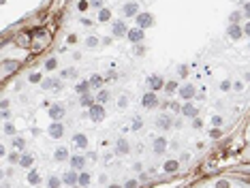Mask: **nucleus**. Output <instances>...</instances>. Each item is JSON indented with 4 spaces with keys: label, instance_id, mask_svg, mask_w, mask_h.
<instances>
[{
    "label": "nucleus",
    "instance_id": "nucleus-1",
    "mask_svg": "<svg viewBox=\"0 0 250 188\" xmlns=\"http://www.w3.org/2000/svg\"><path fill=\"white\" fill-rule=\"evenodd\" d=\"M88 115H90V120H92V122H101L103 118H105V107L101 103H94L92 107H90Z\"/></svg>",
    "mask_w": 250,
    "mask_h": 188
},
{
    "label": "nucleus",
    "instance_id": "nucleus-2",
    "mask_svg": "<svg viewBox=\"0 0 250 188\" xmlns=\"http://www.w3.org/2000/svg\"><path fill=\"white\" fill-rule=\"evenodd\" d=\"M177 94H180V99H184V101L188 103L190 99H195V86H192V83H184V86H180Z\"/></svg>",
    "mask_w": 250,
    "mask_h": 188
},
{
    "label": "nucleus",
    "instance_id": "nucleus-3",
    "mask_svg": "<svg viewBox=\"0 0 250 188\" xmlns=\"http://www.w3.org/2000/svg\"><path fill=\"white\" fill-rule=\"evenodd\" d=\"M47 135H49L52 139H60V137L64 135V126H62V122H52L49 128H47Z\"/></svg>",
    "mask_w": 250,
    "mask_h": 188
},
{
    "label": "nucleus",
    "instance_id": "nucleus-4",
    "mask_svg": "<svg viewBox=\"0 0 250 188\" xmlns=\"http://www.w3.org/2000/svg\"><path fill=\"white\" fill-rule=\"evenodd\" d=\"M137 26L143 28V30L150 28V26H154V17H152L150 13H139V15H137Z\"/></svg>",
    "mask_w": 250,
    "mask_h": 188
},
{
    "label": "nucleus",
    "instance_id": "nucleus-5",
    "mask_svg": "<svg viewBox=\"0 0 250 188\" xmlns=\"http://www.w3.org/2000/svg\"><path fill=\"white\" fill-rule=\"evenodd\" d=\"M156 124H158V128H161V130H169V128L173 126V120H171L169 113H163V115H158Z\"/></svg>",
    "mask_w": 250,
    "mask_h": 188
},
{
    "label": "nucleus",
    "instance_id": "nucleus-6",
    "mask_svg": "<svg viewBox=\"0 0 250 188\" xmlns=\"http://www.w3.org/2000/svg\"><path fill=\"white\" fill-rule=\"evenodd\" d=\"M141 103H143L145 109H154V107L158 105V99H156V94H154V92H148V94H143Z\"/></svg>",
    "mask_w": 250,
    "mask_h": 188
},
{
    "label": "nucleus",
    "instance_id": "nucleus-7",
    "mask_svg": "<svg viewBox=\"0 0 250 188\" xmlns=\"http://www.w3.org/2000/svg\"><path fill=\"white\" fill-rule=\"evenodd\" d=\"M49 118H52L54 122H60L62 118H64V107L62 105H52L49 107Z\"/></svg>",
    "mask_w": 250,
    "mask_h": 188
},
{
    "label": "nucleus",
    "instance_id": "nucleus-8",
    "mask_svg": "<svg viewBox=\"0 0 250 188\" xmlns=\"http://www.w3.org/2000/svg\"><path fill=\"white\" fill-rule=\"evenodd\" d=\"M126 36L130 39V43H141L143 41V28H139V26L137 28H130Z\"/></svg>",
    "mask_w": 250,
    "mask_h": 188
},
{
    "label": "nucleus",
    "instance_id": "nucleus-9",
    "mask_svg": "<svg viewBox=\"0 0 250 188\" xmlns=\"http://www.w3.org/2000/svg\"><path fill=\"white\" fill-rule=\"evenodd\" d=\"M111 32H113V36H124V34H128V28H126L124 21H116L113 28H111Z\"/></svg>",
    "mask_w": 250,
    "mask_h": 188
},
{
    "label": "nucleus",
    "instance_id": "nucleus-10",
    "mask_svg": "<svg viewBox=\"0 0 250 188\" xmlns=\"http://www.w3.org/2000/svg\"><path fill=\"white\" fill-rule=\"evenodd\" d=\"M73 146H75L77 150H86V148H88V137L81 135V133L75 135V137H73Z\"/></svg>",
    "mask_w": 250,
    "mask_h": 188
},
{
    "label": "nucleus",
    "instance_id": "nucleus-11",
    "mask_svg": "<svg viewBox=\"0 0 250 188\" xmlns=\"http://www.w3.org/2000/svg\"><path fill=\"white\" fill-rule=\"evenodd\" d=\"M197 107L195 105H190V103H184L182 105V115H186V118H197Z\"/></svg>",
    "mask_w": 250,
    "mask_h": 188
},
{
    "label": "nucleus",
    "instance_id": "nucleus-12",
    "mask_svg": "<svg viewBox=\"0 0 250 188\" xmlns=\"http://www.w3.org/2000/svg\"><path fill=\"white\" fill-rule=\"evenodd\" d=\"M165 150H167V139H163V137L154 139V152L156 154H163Z\"/></svg>",
    "mask_w": 250,
    "mask_h": 188
},
{
    "label": "nucleus",
    "instance_id": "nucleus-13",
    "mask_svg": "<svg viewBox=\"0 0 250 188\" xmlns=\"http://www.w3.org/2000/svg\"><path fill=\"white\" fill-rule=\"evenodd\" d=\"M75 182H79V175H75V171H66V173H64V177H62V184H66V186H73Z\"/></svg>",
    "mask_w": 250,
    "mask_h": 188
},
{
    "label": "nucleus",
    "instance_id": "nucleus-14",
    "mask_svg": "<svg viewBox=\"0 0 250 188\" xmlns=\"http://www.w3.org/2000/svg\"><path fill=\"white\" fill-rule=\"evenodd\" d=\"M137 11H139V5H137V2H128V5H124V15H126V17L139 15Z\"/></svg>",
    "mask_w": 250,
    "mask_h": 188
},
{
    "label": "nucleus",
    "instance_id": "nucleus-15",
    "mask_svg": "<svg viewBox=\"0 0 250 188\" xmlns=\"http://www.w3.org/2000/svg\"><path fill=\"white\" fill-rule=\"evenodd\" d=\"M150 88H152V92H156V90L165 88V81H163V77H158V75L150 77Z\"/></svg>",
    "mask_w": 250,
    "mask_h": 188
},
{
    "label": "nucleus",
    "instance_id": "nucleus-16",
    "mask_svg": "<svg viewBox=\"0 0 250 188\" xmlns=\"http://www.w3.org/2000/svg\"><path fill=\"white\" fill-rule=\"evenodd\" d=\"M41 86H43L45 90H60V88H62V83H60L58 79H45V81H41Z\"/></svg>",
    "mask_w": 250,
    "mask_h": 188
},
{
    "label": "nucleus",
    "instance_id": "nucleus-17",
    "mask_svg": "<svg viewBox=\"0 0 250 188\" xmlns=\"http://www.w3.org/2000/svg\"><path fill=\"white\" fill-rule=\"evenodd\" d=\"M54 158H56L58 162H64L66 158H69V150H66L64 146H60V148H58V150L54 152Z\"/></svg>",
    "mask_w": 250,
    "mask_h": 188
},
{
    "label": "nucleus",
    "instance_id": "nucleus-18",
    "mask_svg": "<svg viewBox=\"0 0 250 188\" xmlns=\"http://www.w3.org/2000/svg\"><path fill=\"white\" fill-rule=\"evenodd\" d=\"M128 141L126 139H118V143H116V152L118 154H128Z\"/></svg>",
    "mask_w": 250,
    "mask_h": 188
},
{
    "label": "nucleus",
    "instance_id": "nucleus-19",
    "mask_svg": "<svg viewBox=\"0 0 250 188\" xmlns=\"http://www.w3.org/2000/svg\"><path fill=\"white\" fill-rule=\"evenodd\" d=\"M19 164H21V167H26V169H30L32 164H34V156L32 154H24L21 160H19Z\"/></svg>",
    "mask_w": 250,
    "mask_h": 188
},
{
    "label": "nucleus",
    "instance_id": "nucleus-20",
    "mask_svg": "<svg viewBox=\"0 0 250 188\" xmlns=\"http://www.w3.org/2000/svg\"><path fill=\"white\" fill-rule=\"evenodd\" d=\"M242 34H244V30H242L239 26H235V24H231V26H229V36H231V39H235V41H237Z\"/></svg>",
    "mask_w": 250,
    "mask_h": 188
},
{
    "label": "nucleus",
    "instance_id": "nucleus-21",
    "mask_svg": "<svg viewBox=\"0 0 250 188\" xmlns=\"http://www.w3.org/2000/svg\"><path fill=\"white\" fill-rule=\"evenodd\" d=\"M83 164H86V158L83 156H73L71 158V167L73 169H83Z\"/></svg>",
    "mask_w": 250,
    "mask_h": 188
},
{
    "label": "nucleus",
    "instance_id": "nucleus-22",
    "mask_svg": "<svg viewBox=\"0 0 250 188\" xmlns=\"http://www.w3.org/2000/svg\"><path fill=\"white\" fill-rule=\"evenodd\" d=\"M177 167H180V162H177V160H169V162H165V171H167V173H175Z\"/></svg>",
    "mask_w": 250,
    "mask_h": 188
},
{
    "label": "nucleus",
    "instance_id": "nucleus-23",
    "mask_svg": "<svg viewBox=\"0 0 250 188\" xmlns=\"http://www.w3.org/2000/svg\"><path fill=\"white\" fill-rule=\"evenodd\" d=\"M94 101H96V99H92L90 94H81V99H79V103H81V105H86V107H92V105H94Z\"/></svg>",
    "mask_w": 250,
    "mask_h": 188
},
{
    "label": "nucleus",
    "instance_id": "nucleus-24",
    "mask_svg": "<svg viewBox=\"0 0 250 188\" xmlns=\"http://www.w3.org/2000/svg\"><path fill=\"white\" fill-rule=\"evenodd\" d=\"M90 88H92V83H90V81H81V83H77V88H75V90H77L79 94H88V90H90Z\"/></svg>",
    "mask_w": 250,
    "mask_h": 188
},
{
    "label": "nucleus",
    "instance_id": "nucleus-25",
    "mask_svg": "<svg viewBox=\"0 0 250 188\" xmlns=\"http://www.w3.org/2000/svg\"><path fill=\"white\" fill-rule=\"evenodd\" d=\"M111 19V11L109 9H101L98 11V21H109Z\"/></svg>",
    "mask_w": 250,
    "mask_h": 188
},
{
    "label": "nucleus",
    "instance_id": "nucleus-26",
    "mask_svg": "<svg viewBox=\"0 0 250 188\" xmlns=\"http://www.w3.org/2000/svg\"><path fill=\"white\" fill-rule=\"evenodd\" d=\"M94 99H96V103H101V105H103V103H107V99H109V92H107V90H101Z\"/></svg>",
    "mask_w": 250,
    "mask_h": 188
},
{
    "label": "nucleus",
    "instance_id": "nucleus-27",
    "mask_svg": "<svg viewBox=\"0 0 250 188\" xmlns=\"http://www.w3.org/2000/svg\"><path fill=\"white\" fill-rule=\"evenodd\" d=\"M13 148H15V150H24V148H26V141L21 139V137H15V139H13Z\"/></svg>",
    "mask_w": 250,
    "mask_h": 188
},
{
    "label": "nucleus",
    "instance_id": "nucleus-28",
    "mask_svg": "<svg viewBox=\"0 0 250 188\" xmlns=\"http://www.w3.org/2000/svg\"><path fill=\"white\" fill-rule=\"evenodd\" d=\"M28 182H30L32 186H36V184L41 182V177H39V173H36V171H30V173H28Z\"/></svg>",
    "mask_w": 250,
    "mask_h": 188
},
{
    "label": "nucleus",
    "instance_id": "nucleus-29",
    "mask_svg": "<svg viewBox=\"0 0 250 188\" xmlns=\"http://www.w3.org/2000/svg\"><path fill=\"white\" fill-rule=\"evenodd\" d=\"M60 184H62V180H58L56 175H52L49 182H47V188H60Z\"/></svg>",
    "mask_w": 250,
    "mask_h": 188
},
{
    "label": "nucleus",
    "instance_id": "nucleus-30",
    "mask_svg": "<svg viewBox=\"0 0 250 188\" xmlns=\"http://www.w3.org/2000/svg\"><path fill=\"white\" fill-rule=\"evenodd\" d=\"M90 83H92V88H101V83H103V77H101V75H92Z\"/></svg>",
    "mask_w": 250,
    "mask_h": 188
},
{
    "label": "nucleus",
    "instance_id": "nucleus-31",
    "mask_svg": "<svg viewBox=\"0 0 250 188\" xmlns=\"http://www.w3.org/2000/svg\"><path fill=\"white\" fill-rule=\"evenodd\" d=\"M79 184H81L83 188H86V186H90V175H88L86 171H83V173L79 175Z\"/></svg>",
    "mask_w": 250,
    "mask_h": 188
},
{
    "label": "nucleus",
    "instance_id": "nucleus-32",
    "mask_svg": "<svg viewBox=\"0 0 250 188\" xmlns=\"http://www.w3.org/2000/svg\"><path fill=\"white\" fill-rule=\"evenodd\" d=\"M98 45V39L96 36H88L86 39V47H96Z\"/></svg>",
    "mask_w": 250,
    "mask_h": 188
},
{
    "label": "nucleus",
    "instance_id": "nucleus-33",
    "mask_svg": "<svg viewBox=\"0 0 250 188\" xmlns=\"http://www.w3.org/2000/svg\"><path fill=\"white\" fill-rule=\"evenodd\" d=\"M58 66V62H56V58H49L47 62H45V68H47V70H54Z\"/></svg>",
    "mask_w": 250,
    "mask_h": 188
},
{
    "label": "nucleus",
    "instance_id": "nucleus-34",
    "mask_svg": "<svg viewBox=\"0 0 250 188\" xmlns=\"http://www.w3.org/2000/svg\"><path fill=\"white\" fill-rule=\"evenodd\" d=\"M165 90L171 94V92H175V90H180V88H177V83H175V81H169V83H165Z\"/></svg>",
    "mask_w": 250,
    "mask_h": 188
},
{
    "label": "nucleus",
    "instance_id": "nucleus-35",
    "mask_svg": "<svg viewBox=\"0 0 250 188\" xmlns=\"http://www.w3.org/2000/svg\"><path fill=\"white\" fill-rule=\"evenodd\" d=\"M88 7H90V2H88V0H79V5H77V9L83 13V11H88Z\"/></svg>",
    "mask_w": 250,
    "mask_h": 188
},
{
    "label": "nucleus",
    "instance_id": "nucleus-36",
    "mask_svg": "<svg viewBox=\"0 0 250 188\" xmlns=\"http://www.w3.org/2000/svg\"><path fill=\"white\" fill-rule=\"evenodd\" d=\"M5 133L7 135H15V126L13 124H5Z\"/></svg>",
    "mask_w": 250,
    "mask_h": 188
},
{
    "label": "nucleus",
    "instance_id": "nucleus-37",
    "mask_svg": "<svg viewBox=\"0 0 250 188\" xmlns=\"http://www.w3.org/2000/svg\"><path fill=\"white\" fill-rule=\"evenodd\" d=\"M17 41H19V45H28V41H30V39H28V34H19V39H17Z\"/></svg>",
    "mask_w": 250,
    "mask_h": 188
},
{
    "label": "nucleus",
    "instance_id": "nucleus-38",
    "mask_svg": "<svg viewBox=\"0 0 250 188\" xmlns=\"http://www.w3.org/2000/svg\"><path fill=\"white\" fill-rule=\"evenodd\" d=\"M141 128V120H139V118H135V120H133V130H139Z\"/></svg>",
    "mask_w": 250,
    "mask_h": 188
},
{
    "label": "nucleus",
    "instance_id": "nucleus-39",
    "mask_svg": "<svg viewBox=\"0 0 250 188\" xmlns=\"http://www.w3.org/2000/svg\"><path fill=\"white\" fill-rule=\"evenodd\" d=\"M210 137H212V139H218V137H220V128H212V130H210Z\"/></svg>",
    "mask_w": 250,
    "mask_h": 188
},
{
    "label": "nucleus",
    "instance_id": "nucleus-40",
    "mask_svg": "<svg viewBox=\"0 0 250 188\" xmlns=\"http://www.w3.org/2000/svg\"><path fill=\"white\" fill-rule=\"evenodd\" d=\"M212 122H214V126H222V118H220V115H214Z\"/></svg>",
    "mask_w": 250,
    "mask_h": 188
},
{
    "label": "nucleus",
    "instance_id": "nucleus-41",
    "mask_svg": "<svg viewBox=\"0 0 250 188\" xmlns=\"http://www.w3.org/2000/svg\"><path fill=\"white\" fill-rule=\"evenodd\" d=\"M216 188H229V182H227V180H220V182H216Z\"/></svg>",
    "mask_w": 250,
    "mask_h": 188
},
{
    "label": "nucleus",
    "instance_id": "nucleus-42",
    "mask_svg": "<svg viewBox=\"0 0 250 188\" xmlns=\"http://www.w3.org/2000/svg\"><path fill=\"white\" fill-rule=\"evenodd\" d=\"M5 68L7 70H13V68H17V62H5Z\"/></svg>",
    "mask_w": 250,
    "mask_h": 188
},
{
    "label": "nucleus",
    "instance_id": "nucleus-43",
    "mask_svg": "<svg viewBox=\"0 0 250 188\" xmlns=\"http://www.w3.org/2000/svg\"><path fill=\"white\" fill-rule=\"evenodd\" d=\"M9 160H11V162H19V160H21V156H19V154H15V152H13V154H11V156H9Z\"/></svg>",
    "mask_w": 250,
    "mask_h": 188
},
{
    "label": "nucleus",
    "instance_id": "nucleus-44",
    "mask_svg": "<svg viewBox=\"0 0 250 188\" xmlns=\"http://www.w3.org/2000/svg\"><path fill=\"white\" fill-rule=\"evenodd\" d=\"M229 19H231V24L239 21V13H237V11H235V13H231V17H229Z\"/></svg>",
    "mask_w": 250,
    "mask_h": 188
},
{
    "label": "nucleus",
    "instance_id": "nucleus-45",
    "mask_svg": "<svg viewBox=\"0 0 250 188\" xmlns=\"http://www.w3.org/2000/svg\"><path fill=\"white\" fill-rule=\"evenodd\" d=\"M30 81H32V83H39V81H41V75H39V73L30 75Z\"/></svg>",
    "mask_w": 250,
    "mask_h": 188
},
{
    "label": "nucleus",
    "instance_id": "nucleus-46",
    "mask_svg": "<svg viewBox=\"0 0 250 188\" xmlns=\"http://www.w3.org/2000/svg\"><path fill=\"white\" fill-rule=\"evenodd\" d=\"M169 109H171V111H182V107H180L177 103H169Z\"/></svg>",
    "mask_w": 250,
    "mask_h": 188
},
{
    "label": "nucleus",
    "instance_id": "nucleus-47",
    "mask_svg": "<svg viewBox=\"0 0 250 188\" xmlns=\"http://www.w3.org/2000/svg\"><path fill=\"white\" fill-rule=\"evenodd\" d=\"M192 120H195V122H192V124H195V128H201V126H203V122H201V118H192Z\"/></svg>",
    "mask_w": 250,
    "mask_h": 188
},
{
    "label": "nucleus",
    "instance_id": "nucleus-48",
    "mask_svg": "<svg viewBox=\"0 0 250 188\" xmlns=\"http://www.w3.org/2000/svg\"><path fill=\"white\" fill-rule=\"evenodd\" d=\"M124 188H137V182L130 180V182H126V186H124Z\"/></svg>",
    "mask_w": 250,
    "mask_h": 188
},
{
    "label": "nucleus",
    "instance_id": "nucleus-49",
    "mask_svg": "<svg viewBox=\"0 0 250 188\" xmlns=\"http://www.w3.org/2000/svg\"><path fill=\"white\" fill-rule=\"evenodd\" d=\"M180 75L186 77V75H188V68H186V66H180Z\"/></svg>",
    "mask_w": 250,
    "mask_h": 188
},
{
    "label": "nucleus",
    "instance_id": "nucleus-50",
    "mask_svg": "<svg viewBox=\"0 0 250 188\" xmlns=\"http://www.w3.org/2000/svg\"><path fill=\"white\" fill-rule=\"evenodd\" d=\"M73 73H75L73 68H69V70H62V77H69V75H73Z\"/></svg>",
    "mask_w": 250,
    "mask_h": 188
},
{
    "label": "nucleus",
    "instance_id": "nucleus-51",
    "mask_svg": "<svg viewBox=\"0 0 250 188\" xmlns=\"http://www.w3.org/2000/svg\"><path fill=\"white\" fill-rule=\"evenodd\" d=\"M233 88H235V90H237V92H239V90H242V88H244V83H242V81H235V83H233Z\"/></svg>",
    "mask_w": 250,
    "mask_h": 188
},
{
    "label": "nucleus",
    "instance_id": "nucleus-52",
    "mask_svg": "<svg viewBox=\"0 0 250 188\" xmlns=\"http://www.w3.org/2000/svg\"><path fill=\"white\" fill-rule=\"evenodd\" d=\"M244 15H246V17H250V2L244 7Z\"/></svg>",
    "mask_w": 250,
    "mask_h": 188
},
{
    "label": "nucleus",
    "instance_id": "nucleus-53",
    "mask_svg": "<svg viewBox=\"0 0 250 188\" xmlns=\"http://www.w3.org/2000/svg\"><path fill=\"white\" fill-rule=\"evenodd\" d=\"M244 34H248V36H250V21H248L246 26H244Z\"/></svg>",
    "mask_w": 250,
    "mask_h": 188
},
{
    "label": "nucleus",
    "instance_id": "nucleus-54",
    "mask_svg": "<svg viewBox=\"0 0 250 188\" xmlns=\"http://www.w3.org/2000/svg\"><path fill=\"white\" fill-rule=\"evenodd\" d=\"M231 88V81H222V90H229Z\"/></svg>",
    "mask_w": 250,
    "mask_h": 188
},
{
    "label": "nucleus",
    "instance_id": "nucleus-55",
    "mask_svg": "<svg viewBox=\"0 0 250 188\" xmlns=\"http://www.w3.org/2000/svg\"><path fill=\"white\" fill-rule=\"evenodd\" d=\"M244 79H246V81H250V73H246V75H244Z\"/></svg>",
    "mask_w": 250,
    "mask_h": 188
},
{
    "label": "nucleus",
    "instance_id": "nucleus-56",
    "mask_svg": "<svg viewBox=\"0 0 250 188\" xmlns=\"http://www.w3.org/2000/svg\"><path fill=\"white\" fill-rule=\"evenodd\" d=\"M109 188H122V186H118V184H111V186H109Z\"/></svg>",
    "mask_w": 250,
    "mask_h": 188
}]
</instances>
